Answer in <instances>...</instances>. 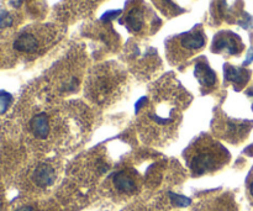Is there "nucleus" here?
I'll use <instances>...</instances> for the list:
<instances>
[{
    "mask_svg": "<svg viewBox=\"0 0 253 211\" xmlns=\"http://www.w3.org/2000/svg\"><path fill=\"white\" fill-rule=\"evenodd\" d=\"M250 190H251V194H252V196H253V183H251Z\"/></svg>",
    "mask_w": 253,
    "mask_h": 211,
    "instance_id": "nucleus-18",
    "label": "nucleus"
},
{
    "mask_svg": "<svg viewBox=\"0 0 253 211\" xmlns=\"http://www.w3.org/2000/svg\"><path fill=\"white\" fill-rule=\"evenodd\" d=\"M190 149L189 167L195 176L214 171L227 159L228 153L222 146L210 139L198 140Z\"/></svg>",
    "mask_w": 253,
    "mask_h": 211,
    "instance_id": "nucleus-1",
    "label": "nucleus"
},
{
    "mask_svg": "<svg viewBox=\"0 0 253 211\" xmlns=\"http://www.w3.org/2000/svg\"><path fill=\"white\" fill-rule=\"evenodd\" d=\"M119 82V74L109 67H102L90 77L87 93L90 99L97 103L108 102L115 93Z\"/></svg>",
    "mask_w": 253,
    "mask_h": 211,
    "instance_id": "nucleus-3",
    "label": "nucleus"
},
{
    "mask_svg": "<svg viewBox=\"0 0 253 211\" xmlns=\"http://www.w3.org/2000/svg\"><path fill=\"white\" fill-rule=\"evenodd\" d=\"M125 25L129 31L140 34L146 28V9L141 4L134 5L125 15Z\"/></svg>",
    "mask_w": 253,
    "mask_h": 211,
    "instance_id": "nucleus-6",
    "label": "nucleus"
},
{
    "mask_svg": "<svg viewBox=\"0 0 253 211\" xmlns=\"http://www.w3.org/2000/svg\"><path fill=\"white\" fill-rule=\"evenodd\" d=\"M194 74H195V78L200 83L201 87L205 88V89H213L217 83V75L211 70L208 62L204 61V58L196 62Z\"/></svg>",
    "mask_w": 253,
    "mask_h": 211,
    "instance_id": "nucleus-8",
    "label": "nucleus"
},
{
    "mask_svg": "<svg viewBox=\"0 0 253 211\" xmlns=\"http://www.w3.org/2000/svg\"><path fill=\"white\" fill-rule=\"evenodd\" d=\"M14 24V19L11 14L6 10H0V30L10 28Z\"/></svg>",
    "mask_w": 253,
    "mask_h": 211,
    "instance_id": "nucleus-14",
    "label": "nucleus"
},
{
    "mask_svg": "<svg viewBox=\"0 0 253 211\" xmlns=\"http://www.w3.org/2000/svg\"><path fill=\"white\" fill-rule=\"evenodd\" d=\"M158 5L161 8V10L163 13L172 14V15H178L179 13H181V9H179L176 4L172 1V0H158Z\"/></svg>",
    "mask_w": 253,
    "mask_h": 211,
    "instance_id": "nucleus-12",
    "label": "nucleus"
},
{
    "mask_svg": "<svg viewBox=\"0 0 253 211\" xmlns=\"http://www.w3.org/2000/svg\"><path fill=\"white\" fill-rule=\"evenodd\" d=\"M41 42L40 38L33 33H23L15 38L13 43V48L18 52L28 53V55H34L40 51Z\"/></svg>",
    "mask_w": 253,
    "mask_h": 211,
    "instance_id": "nucleus-7",
    "label": "nucleus"
},
{
    "mask_svg": "<svg viewBox=\"0 0 253 211\" xmlns=\"http://www.w3.org/2000/svg\"><path fill=\"white\" fill-rule=\"evenodd\" d=\"M114 185L119 191L125 194H131L136 191L137 185L135 179L127 172L120 171L114 176Z\"/></svg>",
    "mask_w": 253,
    "mask_h": 211,
    "instance_id": "nucleus-11",
    "label": "nucleus"
},
{
    "mask_svg": "<svg viewBox=\"0 0 253 211\" xmlns=\"http://www.w3.org/2000/svg\"><path fill=\"white\" fill-rule=\"evenodd\" d=\"M0 209H1V201H0Z\"/></svg>",
    "mask_w": 253,
    "mask_h": 211,
    "instance_id": "nucleus-19",
    "label": "nucleus"
},
{
    "mask_svg": "<svg viewBox=\"0 0 253 211\" xmlns=\"http://www.w3.org/2000/svg\"><path fill=\"white\" fill-rule=\"evenodd\" d=\"M169 196H171V200L173 205L177 206H181V208H184V206H188L190 205L191 200L186 196L183 195H179V194H173V193H169Z\"/></svg>",
    "mask_w": 253,
    "mask_h": 211,
    "instance_id": "nucleus-15",
    "label": "nucleus"
},
{
    "mask_svg": "<svg viewBox=\"0 0 253 211\" xmlns=\"http://www.w3.org/2000/svg\"><path fill=\"white\" fill-rule=\"evenodd\" d=\"M30 130L35 139L47 140L52 134V121L47 112L42 111L34 115L30 120Z\"/></svg>",
    "mask_w": 253,
    "mask_h": 211,
    "instance_id": "nucleus-5",
    "label": "nucleus"
},
{
    "mask_svg": "<svg viewBox=\"0 0 253 211\" xmlns=\"http://www.w3.org/2000/svg\"><path fill=\"white\" fill-rule=\"evenodd\" d=\"M252 62H253V46L250 48V50H248L247 56H246V60H245V62H243V66H248L250 63H252Z\"/></svg>",
    "mask_w": 253,
    "mask_h": 211,
    "instance_id": "nucleus-16",
    "label": "nucleus"
},
{
    "mask_svg": "<svg viewBox=\"0 0 253 211\" xmlns=\"http://www.w3.org/2000/svg\"><path fill=\"white\" fill-rule=\"evenodd\" d=\"M13 102V97L5 90H0V114L3 115L8 111L9 106Z\"/></svg>",
    "mask_w": 253,
    "mask_h": 211,
    "instance_id": "nucleus-13",
    "label": "nucleus"
},
{
    "mask_svg": "<svg viewBox=\"0 0 253 211\" xmlns=\"http://www.w3.org/2000/svg\"><path fill=\"white\" fill-rule=\"evenodd\" d=\"M33 180L40 188H47L56 180V172L51 164L41 163L35 168L33 173Z\"/></svg>",
    "mask_w": 253,
    "mask_h": 211,
    "instance_id": "nucleus-9",
    "label": "nucleus"
},
{
    "mask_svg": "<svg viewBox=\"0 0 253 211\" xmlns=\"http://www.w3.org/2000/svg\"><path fill=\"white\" fill-rule=\"evenodd\" d=\"M243 45L241 38L231 31H221L214 37L213 52H226L227 55H238Z\"/></svg>",
    "mask_w": 253,
    "mask_h": 211,
    "instance_id": "nucleus-4",
    "label": "nucleus"
},
{
    "mask_svg": "<svg viewBox=\"0 0 253 211\" xmlns=\"http://www.w3.org/2000/svg\"><path fill=\"white\" fill-rule=\"evenodd\" d=\"M16 211H37V210H36V209L34 208V206L25 205V206H20V208H19Z\"/></svg>",
    "mask_w": 253,
    "mask_h": 211,
    "instance_id": "nucleus-17",
    "label": "nucleus"
},
{
    "mask_svg": "<svg viewBox=\"0 0 253 211\" xmlns=\"http://www.w3.org/2000/svg\"><path fill=\"white\" fill-rule=\"evenodd\" d=\"M250 77V70H243V68L232 67L230 65H225V80L232 82L237 90H240L248 82Z\"/></svg>",
    "mask_w": 253,
    "mask_h": 211,
    "instance_id": "nucleus-10",
    "label": "nucleus"
},
{
    "mask_svg": "<svg viewBox=\"0 0 253 211\" xmlns=\"http://www.w3.org/2000/svg\"><path fill=\"white\" fill-rule=\"evenodd\" d=\"M205 43L206 37L201 28H194L189 33L174 36L166 43L169 61L172 63L181 62L200 51Z\"/></svg>",
    "mask_w": 253,
    "mask_h": 211,
    "instance_id": "nucleus-2",
    "label": "nucleus"
}]
</instances>
